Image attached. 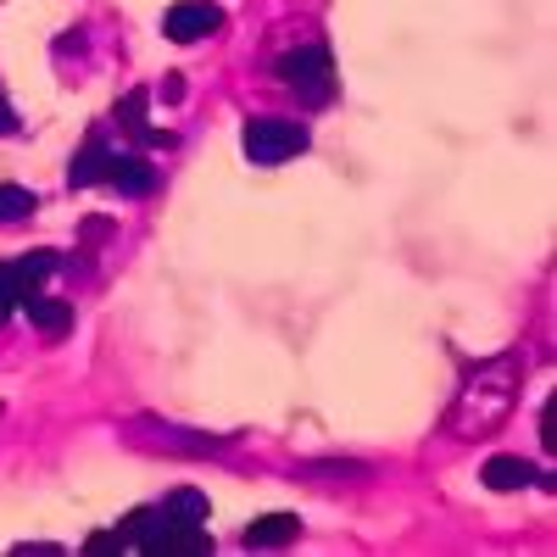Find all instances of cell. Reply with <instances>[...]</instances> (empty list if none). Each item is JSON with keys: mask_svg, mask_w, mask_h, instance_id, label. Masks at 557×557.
Here are the masks:
<instances>
[{"mask_svg": "<svg viewBox=\"0 0 557 557\" xmlns=\"http://www.w3.org/2000/svg\"><path fill=\"white\" fill-rule=\"evenodd\" d=\"M23 312H28V323H34L39 335H67V330H73V307L57 301V296H39V290H34V296L23 301Z\"/></svg>", "mask_w": 557, "mask_h": 557, "instance_id": "8992f818", "label": "cell"}, {"mask_svg": "<svg viewBox=\"0 0 557 557\" xmlns=\"http://www.w3.org/2000/svg\"><path fill=\"white\" fill-rule=\"evenodd\" d=\"M296 530H301V524H296L290 513H268V519H257V524L246 530V546H251V552H268V546H290V541H296Z\"/></svg>", "mask_w": 557, "mask_h": 557, "instance_id": "ba28073f", "label": "cell"}, {"mask_svg": "<svg viewBox=\"0 0 557 557\" xmlns=\"http://www.w3.org/2000/svg\"><path fill=\"white\" fill-rule=\"evenodd\" d=\"M541 474H535V462H524V457H491L485 462V485L491 491H524V485H535Z\"/></svg>", "mask_w": 557, "mask_h": 557, "instance_id": "52a82bcc", "label": "cell"}, {"mask_svg": "<svg viewBox=\"0 0 557 557\" xmlns=\"http://www.w3.org/2000/svg\"><path fill=\"white\" fill-rule=\"evenodd\" d=\"M117 123L139 139V146H168V134H157V128L146 123V89H128V101L117 107Z\"/></svg>", "mask_w": 557, "mask_h": 557, "instance_id": "9c48e42d", "label": "cell"}, {"mask_svg": "<svg viewBox=\"0 0 557 557\" xmlns=\"http://www.w3.org/2000/svg\"><path fill=\"white\" fill-rule=\"evenodd\" d=\"M541 441H546V451H557V401H546V412H541Z\"/></svg>", "mask_w": 557, "mask_h": 557, "instance_id": "9a60e30c", "label": "cell"}, {"mask_svg": "<svg viewBox=\"0 0 557 557\" xmlns=\"http://www.w3.org/2000/svg\"><path fill=\"white\" fill-rule=\"evenodd\" d=\"M123 546H128L123 530H117V535H89V541H84V552H123Z\"/></svg>", "mask_w": 557, "mask_h": 557, "instance_id": "2e32d148", "label": "cell"}, {"mask_svg": "<svg viewBox=\"0 0 557 557\" xmlns=\"http://www.w3.org/2000/svg\"><path fill=\"white\" fill-rule=\"evenodd\" d=\"M162 28H168V39L190 45V39H207V34H218V28H223V12L212 7V0H178V7H168Z\"/></svg>", "mask_w": 557, "mask_h": 557, "instance_id": "277c9868", "label": "cell"}, {"mask_svg": "<svg viewBox=\"0 0 557 557\" xmlns=\"http://www.w3.org/2000/svg\"><path fill=\"white\" fill-rule=\"evenodd\" d=\"M51 268H57V257H51V251H28V257L17 262V273H23V285H28V296L39 290V278L51 273Z\"/></svg>", "mask_w": 557, "mask_h": 557, "instance_id": "5bb4252c", "label": "cell"}, {"mask_svg": "<svg viewBox=\"0 0 557 557\" xmlns=\"http://www.w3.org/2000/svg\"><path fill=\"white\" fill-rule=\"evenodd\" d=\"M107 184H117L123 196H146L151 184H157V173H151V162H146V157H134V151H112V173H107Z\"/></svg>", "mask_w": 557, "mask_h": 557, "instance_id": "5b68a950", "label": "cell"}, {"mask_svg": "<svg viewBox=\"0 0 557 557\" xmlns=\"http://www.w3.org/2000/svg\"><path fill=\"white\" fill-rule=\"evenodd\" d=\"M107 173H112V146H101V139H89V146L73 157V184H107Z\"/></svg>", "mask_w": 557, "mask_h": 557, "instance_id": "30bf717a", "label": "cell"}, {"mask_svg": "<svg viewBox=\"0 0 557 557\" xmlns=\"http://www.w3.org/2000/svg\"><path fill=\"white\" fill-rule=\"evenodd\" d=\"M513 396H519V362H513V357L485 362L480 374L457 391V407H451V435L474 441V435L496 430L502 418L513 412Z\"/></svg>", "mask_w": 557, "mask_h": 557, "instance_id": "6da1fadb", "label": "cell"}, {"mask_svg": "<svg viewBox=\"0 0 557 557\" xmlns=\"http://www.w3.org/2000/svg\"><path fill=\"white\" fill-rule=\"evenodd\" d=\"M23 301H28V285H23L17 262H0V323H7V318H12Z\"/></svg>", "mask_w": 557, "mask_h": 557, "instance_id": "8fae6325", "label": "cell"}, {"mask_svg": "<svg viewBox=\"0 0 557 557\" xmlns=\"http://www.w3.org/2000/svg\"><path fill=\"white\" fill-rule=\"evenodd\" d=\"M0 134H17V112L7 101H0Z\"/></svg>", "mask_w": 557, "mask_h": 557, "instance_id": "e0dca14e", "label": "cell"}, {"mask_svg": "<svg viewBox=\"0 0 557 557\" xmlns=\"http://www.w3.org/2000/svg\"><path fill=\"white\" fill-rule=\"evenodd\" d=\"M34 212V196L17 190V184H0V223H23Z\"/></svg>", "mask_w": 557, "mask_h": 557, "instance_id": "4fadbf2b", "label": "cell"}, {"mask_svg": "<svg viewBox=\"0 0 557 557\" xmlns=\"http://www.w3.org/2000/svg\"><path fill=\"white\" fill-rule=\"evenodd\" d=\"M278 78L290 96H301V107H330L335 101V62L323 45H296L278 57Z\"/></svg>", "mask_w": 557, "mask_h": 557, "instance_id": "7a4b0ae2", "label": "cell"}, {"mask_svg": "<svg viewBox=\"0 0 557 557\" xmlns=\"http://www.w3.org/2000/svg\"><path fill=\"white\" fill-rule=\"evenodd\" d=\"M240 146L251 162L262 168H278V162H290L307 151V123H290V117H251L240 128Z\"/></svg>", "mask_w": 557, "mask_h": 557, "instance_id": "3957f363", "label": "cell"}, {"mask_svg": "<svg viewBox=\"0 0 557 557\" xmlns=\"http://www.w3.org/2000/svg\"><path fill=\"white\" fill-rule=\"evenodd\" d=\"M162 507H168L173 519H184V524H207V513H212L201 491H173V496H168Z\"/></svg>", "mask_w": 557, "mask_h": 557, "instance_id": "7c38bea8", "label": "cell"}]
</instances>
